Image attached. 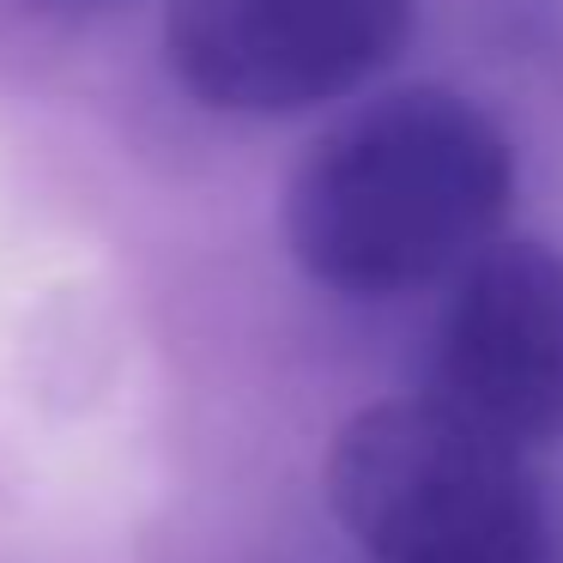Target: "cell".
Returning a JSON list of instances; mask_svg holds the SVG:
<instances>
[{
  "label": "cell",
  "instance_id": "7a4b0ae2",
  "mask_svg": "<svg viewBox=\"0 0 563 563\" xmlns=\"http://www.w3.org/2000/svg\"><path fill=\"white\" fill-rule=\"evenodd\" d=\"M321 497L364 563L551 558V515L527 449L430 388L357 406L321 454Z\"/></svg>",
  "mask_w": 563,
  "mask_h": 563
},
{
  "label": "cell",
  "instance_id": "277c9868",
  "mask_svg": "<svg viewBox=\"0 0 563 563\" xmlns=\"http://www.w3.org/2000/svg\"><path fill=\"white\" fill-rule=\"evenodd\" d=\"M430 394L539 454L563 442V249L497 236L449 279Z\"/></svg>",
  "mask_w": 563,
  "mask_h": 563
},
{
  "label": "cell",
  "instance_id": "3957f363",
  "mask_svg": "<svg viewBox=\"0 0 563 563\" xmlns=\"http://www.w3.org/2000/svg\"><path fill=\"white\" fill-rule=\"evenodd\" d=\"M418 31V0H170L158 55L207 115L297 122L376 86Z\"/></svg>",
  "mask_w": 563,
  "mask_h": 563
},
{
  "label": "cell",
  "instance_id": "6da1fadb",
  "mask_svg": "<svg viewBox=\"0 0 563 563\" xmlns=\"http://www.w3.org/2000/svg\"><path fill=\"white\" fill-rule=\"evenodd\" d=\"M521 152L478 98L418 79L352 103L303 152L279 195V236L309 285L394 303L454 279L509 236Z\"/></svg>",
  "mask_w": 563,
  "mask_h": 563
},
{
  "label": "cell",
  "instance_id": "5b68a950",
  "mask_svg": "<svg viewBox=\"0 0 563 563\" xmlns=\"http://www.w3.org/2000/svg\"><path fill=\"white\" fill-rule=\"evenodd\" d=\"M91 7H110V0H91Z\"/></svg>",
  "mask_w": 563,
  "mask_h": 563
}]
</instances>
